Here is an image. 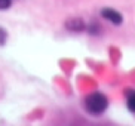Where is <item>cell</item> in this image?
Returning <instances> with one entry per match:
<instances>
[{
    "label": "cell",
    "instance_id": "obj_1",
    "mask_svg": "<svg viewBox=\"0 0 135 126\" xmlns=\"http://www.w3.org/2000/svg\"><path fill=\"white\" fill-rule=\"evenodd\" d=\"M85 108H86L88 113H91L94 116H99L108 108V99L101 92L89 94L85 98Z\"/></svg>",
    "mask_w": 135,
    "mask_h": 126
},
{
    "label": "cell",
    "instance_id": "obj_2",
    "mask_svg": "<svg viewBox=\"0 0 135 126\" xmlns=\"http://www.w3.org/2000/svg\"><path fill=\"white\" fill-rule=\"evenodd\" d=\"M101 16L104 20L110 21L113 25H122L123 22V16L120 12H117L116 9H111V8H104L101 11Z\"/></svg>",
    "mask_w": 135,
    "mask_h": 126
},
{
    "label": "cell",
    "instance_id": "obj_3",
    "mask_svg": "<svg viewBox=\"0 0 135 126\" xmlns=\"http://www.w3.org/2000/svg\"><path fill=\"white\" fill-rule=\"evenodd\" d=\"M64 27L67 28L68 31H71V33H82L83 30L88 28L86 24L83 22L82 18H70V20L65 21Z\"/></svg>",
    "mask_w": 135,
    "mask_h": 126
},
{
    "label": "cell",
    "instance_id": "obj_4",
    "mask_svg": "<svg viewBox=\"0 0 135 126\" xmlns=\"http://www.w3.org/2000/svg\"><path fill=\"white\" fill-rule=\"evenodd\" d=\"M126 105L132 113H135V91H126Z\"/></svg>",
    "mask_w": 135,
    "mask_h": 126
},
{
    "label": "cell",
    "instance_id": "obj_5",
    "mask_svg": "<svg viewBox=\"0 0 135 126\" xmlns=\"http://www.w3.org/2000/svg\"><path fill=\"white\" fill-rule=\"evenodd\" d=\"M88 33H89L91 36H98L99 33H101V25L97 24V22L89 24V25H88Z\"/></svg>",
    "mask_w": 135,
    "mask_h": 126
},
{
    "label": "cell",
    "instance_id": "obj_6",
    "mask_svg": "<svg viewBox=\"0 0 135 126\" xmlns=\"http://www.w3.org/2000/svg\"><path fill=\"white\" fill-rule=\"evenodd\" d=\"M12 4V0H0V11H6V9L11 8Z\"/></svg>",
    "mask_w": 135,
    "mask_h": 126
},
{
    "label": "cell",
    "instance_id": "obj_7",
    "mask_svg": "<svg viewBox=\"0 0 135 126\" xmlns=\"http://www.w3.org/2000/svg\"><path fill=\"white\" fill-rule=\"evenodd\" d=\"M6 39H8V34H6V31L0 28V46H3V45L6 43Z\"/></svg>",
    "mask_w": 135,
    "mask_h": 126
}]
</instances>
